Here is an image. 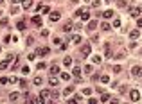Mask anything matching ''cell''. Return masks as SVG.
Returning <instances> with one entry per match:
<instances>
[{"instance_id": "cell-36", "label": "cell", "mask_w": 142, "mask_h": 104, "mask_svg": "<svg viewBox=\"0 0 142 104\" xmlns=\"http://www.w3.org/2000/svg\"><path fill=\"white\" fill-rule=\"evenodd\" d=\"M137 25H138V27H142V16H140V18L137 20Z\"/></svg>"}, {"instance_id": "cell-28", "label": "cell", "mask_w": 142, "mask_h": 104, "mask_svg": "<svg viewBox=\"0 0 142 104\" xmlns=\"http://www.w3.org/2000/svg\"><path fill=\"white\" fill-rule=\"evenodd\" d=\"M34 84H36V86H40V84H41V77H36V79H34Z\"/></svg>"}, {"instance_id": "cell-30", "label": "cell", "mask_w": 142, "mask_h": 104, "mask_svg": "<svg viewBox=\"0 0 142 104\" xmlns=\"http://www.w3.org/2000/svg\"><path fill=\"white\" fill-rule=\"evenodd\" d=\"M9 83H20V81H18V77H9Z\"/></svg>"}, {"instance_id": "cell-7", "label": "cell", "mask_w": 142, "mask_h": 104, "mask_svg": "<svg viewBox=\"0 0 142 104\" xmlns=\"http://www.w3.org/2000/svg\"><path fill=\"white\" fill-rule=\"evenodd\" d=\"M140 11H142V7H133V9H131V16H138Z\"/></svg>"}, {"instance_id": "cell-14", "label": "cell", "mask_w": 142, "mask_h": 104, "mask_svg": "<svg viewBox=\"0 0 142 104\" xmlns=\"http://www.w3.org/2000/svg\"><path fill=\"white\" fill-rule=\"evenodd\" d=\"M72 74H74V77H79V76H81V68H74V70H72Z\"/></svg>"}, {"instance_id": "cell-20", "label": "cell", "mask_w": 142, "mask_h": 104, "mask_svg": "<svg viewBox=\"0 0 142 104\" xmlns=\"http://www.w3.org/2000/svg\"><path fill=\"white\" fill-rule=\"evenodd\" d=\"M36 68H38V70H43V68H47V65L41 61V63H38V65H36Z\"/></svg>"}, {"instance_id": "cell-24", "label": "cell", "mask_w": 142, "mask_h": 104, "mask_svg": "<svg viewBox=\"0 0 142 104\" xmlns=\"http://www.w3.org/2000/svg\"><path fill=\"white\" fill-rule=\"evenodd\" d=\"M92 61H93V63H101V56H93Z\"/></svg>"}, {"instance_id": "cell-25", "label": "cell", "mask_w": 142, "mask_h": 104, "mask_svg": "<svg viewBox=\"0 0 142 104\" xmlns=\"http://www.w3.org/2000/svg\"><path fill=\"white\" fill-rule=\"evenodd\" d=\"M18 99V93H11V95H9V100H16Z\"/></svg>"}, {"instance_id": "cell-17", "label": "cell", "mask_w": 142, "mask_h": 104, "mask_svg": "<svg viewBox=\"0 0 142 104\" xmlns=\"http://www.w3.org/2000/svg\"><path fill=\"white\" fill-rule=\"evenodd\" d=\"M72 92H74V88H72V86H69V88H65V90H63V95H70Z\"/></svg>"}, {"instance_id": "cell-1", "label": "cell", "mask_w": 142, "mask_h": 104, "mask_svg": "<svg viewBox=\"0 0 142 104\" xmlns=\"http://www.w3.org/2000/svg\"><path fill=\"white\" fill-rule=\"evenodd\" d=\"M40 102H54V95H52V92H50V90H41L40 92Z\"/></svg>"}, {"instance_id": "cell-26", "label": "cell", "mask_w": 142, "mask_h": 104, "mask_svg": "<svg viewBox=\"0 0 142 104\" xmlns=\"http://www.w3.org/2000/svg\"><path fill=\"white\" fill-rule=\"evenodd\" d=\"M41 13H50V7H49V5H45V7H41Z\"/></svg>"}, {"instance_id": "cell-16", "label": "cell", "mask_w": 142, "mask_h": 104, "mask_svg": "<svg viewBox=\"0 0 142 104\" xmlns=\"http://www.w3.org/2000/svg\"><path fill=\"white\" fill-rule=\"evenodd\" d=\"M33 24L34 25H41V18H40V16H34V18H33Z\"/></svg>"}, {"instance_id": "cell-35", "label": "cell", "mask_w": 142, "mask_h": 104, "mask_svg": "<svg viewBox=\"0 0 142 104\" xmlns=\"http://www.w3.org/2000/svg\"><path fill=\"white\" fill-rule=\"evenodd\" d=\"M9 83V77H2V84H7Z\"/></svg>"}, {"instance_id": "cell-37", "label": "cell", "mask_w": 142, "mask_h": 104, "mask_svg": "<svg viewBox=\"0 0 142 104\" xmlns=\"http://www.w3.org/2000/svg\"><path fill=\"white\" fill-rule=\"evenodd\" d=\"M0 4H4V0H0Z\"/></svg>"}, {"instance_id": "cell-33", "label": "cell", "mask_w": 142, "mask_h": 104, "mask_svg": "<svg viewBox=\"0 0 142 104\" xmlns=\"http://www.w3.org/2000/svg\"><path fill=\"white\" fill-rule=\"evenodd\" d=\"M101 81H103V83H110V77H106V76H103V77H101Z\"/></svg>"}, {"instance_id": "cell-27", "label": "cell", "mask_w": 142, "mask_h": 104, "mask_svg": "<svg viewBox=\"0 0 142 104\" xmlns=\"http://www.w3.org/2000/svg\"><path fill=\"white\" fill-rule=\"evenodd\" d=\"M101 29H103V31H110V25H108V24H103Z\"/></svg>"}, {"instance_id": "cell-10", "label": "cell", "mask_w": 142, "mask_h": 104, "mask_svg": "<svg viewBox=\"0 0 142 104\" xmlns=\"http://www.w3.org/2000/svg\"><path fill=\"white\" fill-rule=\"evenodd\" d=\"M110 99H112V97H110V93H103V95H101V102H108Z\"/></svg>"}, {"instance_id": "cell-34", "label": "cell", "mask_w": 142, "mask_h": 104, "mask_svg": "<svg viewBox=\"0 0 142 104\" xmlns=\"http://www.w3.org/2000/svg\"><path fill=\"white\" fill-rule=\"evenodd\" d=\"M92 5H93V7H99V5H101V2H99V0H93Z\"/></svg>"}, {"instance_id": "cell-38", "label": "cell", "mask_w": 142, "mask_h": 104, "mask_svg": "<svg viewBox=\"0 0 142 104\" xmlns=\"http://www.w3.org/2000/svg\"><path fill=\"white\" fill-rule=\"evenodd\" d=\"M11 2H18V0H11Z\"/></svg>"}, {"instance_id": "cell-39", "label": "cell", "mask_w": 142, "mask_h": 104, "mask_svg": "<svg viewBox=\"0 0 142 104\" xmlns=\"http://www.w3.org/2000/svg\"><path fill=\"white\" fill-rule=\"evenodd\" d=\"M0 52H2V47H0Z\"/></svg>"}, {"instance_id": "cell-22", "label": "cell", "mask_w": 142, "mask_h": 104, "mask_svg": "<svg viewBox=\"0 0 142 104\" xmlns=\"http://www.w3.org/2000/svg\"><path fill=\"white\" fill-rule=\"evenodd\" d=\"M63 31H65V32L72 31V24H65V27H63Z\"/></svg>"}, {"instance_id": "cell-40", "label": "cell", "mask_w": 142, "mask_h": 104, "mask_svg": "<svg viewBox=\"0 0 142 104\" xmlns=\"http://www.w3.org/2000/svg\"><path fill=\"white\" fill-rule=\"evenodd\" d=\"M0 16H2V11H0Z\"/></svg>"}, {"instance_id": "cell-5", "label": "cell", "mask_w": 142, "mask_h": 104, "mask_svg": "<svg viewBox=\"0 0 142 104\" xmlns=\"http://www.w3.org/2000/svg\"><path fill=\"white\" fill-rule=\"evenodd\" d=\"M50 74H52V76L59 74V66H58V65H52V66H50Z\"/></svg>"}, {"instance_id": "cell-29", "label": "cell", "mask_w": 142, "mask_h": 104, "mask_svg": "<svg viewBox=\"0 0 142 104\" xmlns=\"http://www.w3.org/2000/svg\"><path fill=\"white\" fill-rule=\"evenodd\" d=\"M83 93H85V95H90V93H92V88H85V90H83Z\"/></svg>"}, {"instance_id": "cell-31", "label": "cell", "mask_w": 142, "mask_h": 104, "mask_svg": "<svg viewBox=\"0 0 142 104\" xmlns=\"http://www.w3.org/2000/svg\"><path fill=\"white\" fill-rule=\"evenodd\" d=\"M61 79H65V81H69V79H70V76H69V74H61Z\"/></svg>"}, {"instance_id": "cell-6", "label": "cell", "mask_w": 142, "mask_h": 104, "mask_svg": "<svg viewBox=\"0 0 142 104\" xmlns=\"http://www.w3.org/2000/svg\"><path fill=\"white\" fill-rule=\"evenodd\" d=\"M131 74H133V76H142V68L140 66H135L133 70H131Z\"/></svg>"}, {"instance_id": "cell-2", "label": "cell", "mask_w": 142, "mask_h": 104, "mask_svg": "<svg viewBox=\"0 0 142 104\" xmlns=\"http://www.w3.org/2000/svg\"><path fill=\"white\" fill-rule=\"evenodd\" d=\"M130 97H131V100H135V102H137V100L140 99V93H138V90H131Z\"/></svg>"}, {"instance_id": "cell-8", "label": "cell", "mask_w": 142, "mask_h": 104, "mask_svg": "<svg viewBox=\"0 0 142 104\" xmlns=\"http://www.w3.org/2000/svg\"><path fill=\"white\" fill-rule=\"evenodd\" d=\"M59 20V13H50V22H58Z\"/></svg>"}, {"instance_id": "cell-23", "label": "cell", "mask_w": 142, "mask_h": 104, "mask_svg": "<svg viewBox=\"0 0 142 104\" xmlns=\"http://www.w3.org/2000/svg\"><path fill=\"white\" fill-rule=\"evenodd\" d=\"M72 41H74V43H81V36H74Z\"/></svg>"}, {"instance_id": "cell-18", "label": "cell", "mask_w": 142, "mask_h": 104, "mask_svg": "<svg viewBox=\"0 0 142 104\" xmlns=\"http://www.w3.org/2000/svg\"><path fill=\"white\" fill-rule=\"evenodd\" d=\"M49 84H50V86H58V79H56V77H50V79H49Z\"/></svg>"}, {"instance_id": "cell-21", "label": "cell", "mask_w": 142, "mask_h": 104, "mask_svg": "<svg viewBox=\"0 0 142 104\" xmlns=\"http://www.w3.org/2000/svg\"><path fill=\"white\" fill-rule=\"evenodd\" d=\"M16 27L20 29V31H24V29H25V22H18V24H16Z\"/></svg>"}, {"instance_id": "cell-9", "label": "cell", "mask_w": 142, "mask_h": 104, "mask_svg": "<svg viewBox=\"0 0 142 104\" xmlns=\"http://www.w3.org/2000/svg\"><path fill=\"white\" fill-rule=\"evenodd\" d=\"M7 66H9V57H7L5 61H2V63H0V70H5Z\"/></svg>"}, {"instance_id": "cell-3", "label": "cell", "mask_w": 142, "mask_h": 104, "mask_svg": "<svg viewBox=\"0 0 142 104\" xmlns=\"http://www.w3.org/2000/svg\"><path fill=\"white\" fill-rule=\"evenodd\" d=\"M88 54H90V45L86 43L85 47L81 48V56H83V57H86V56H88Z\"/></svg>"}, {"instance_id": "cell-11", "label": "cell", "mask_w": 142, "mask_h": 104, "mask_svg": "<svg viewBox=\"0 0 142 104\" xmlns=\"http://www.w3.org/2000/svg\"><path fill=\"white\" fill-rule=\"evenodd\" d=\"M22 4H24V9H29L31 4H33V0H22Z\"/></svg>"}, {"instance_id": "cell-4", "label": "cell", "mask_w": 142, "mask_h": 104, "mask_svg": "<svg viewBox=\"0 0 142 104\" xmlns=\"http://www.w3.org/2000/svg\"><path fill=\"white\" fill-rule=\"evenodd\" d=\"M49 48H47V47H41V48H38V50H36V54H40V56H47V54H49Z\"/></svg>"}, {"instance_id": "cell-19", "label": "cell", "mask_w": 142, "mask_h": 104, "mask_svg": "<svg viewBox=\"0 0 142 104\" xmlns=\"http://www.w3.org/2000/svg\"><path fill=\"white\" fill-rule=\"evenodd\" d=\"M63 65H65V66H70V65H72V57H65Z\"/></svg>"}, {"instance_id": "cell-12", "label": "cell", "mask_w": 142, "mask_h": 104, "mask_svg": "<svg viewBox=\"0 0 142 104\" xmlns=\"http://www.w3.org/2000/svg\"><path fill=\"white\" fill-rule=\"evenodd\" d=\"M103 16H104V18H112V16H113V11H112V9H108V11L103 13Z\"/></svg>"}, {"instance_id": "cell-15", "label": "cell", "mask_w": 142, "mask_h": 104, "mask_svg": "<svg viewBox=\"0 0 142 104\" xmlns=\"http://www.w3.org/2000/svg\"><path fill=\"white\" fill-rule=\"evenodd\" d=\"M95 27H97V22H95V20H92V22L88 24V29H90V31H93Z\"/></svg>"}, {"instance_id": "cell-32", "label": "cell", "mask_w": 142, "mask_h": 104, "mask_svg": "<svg viewBox=\"0 0 142 104\" xmlns=\"http://www.w3.org/2000/svg\"><path fill=\"white\" fill-rule=\"evenodd\" d=\"M85 72H86V74L92 72V66H90V65H86V66H85Z\"/></svg>"}, {"instance_id": "cell-13", "label": "cell", "mask_w": 142, "mask_h": 104, "mask_svg": "<svg viewBox=\"0 0 142 104\" xmlns=\"http://www.w3.org/2000/svg\"><path fill=\"white\" fill-rule=\"evenodd\" d=\"M138 36H140V34H138V31H131V32H130V38H131V40H137Z\"/></svg>"}]
</instances>
